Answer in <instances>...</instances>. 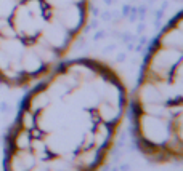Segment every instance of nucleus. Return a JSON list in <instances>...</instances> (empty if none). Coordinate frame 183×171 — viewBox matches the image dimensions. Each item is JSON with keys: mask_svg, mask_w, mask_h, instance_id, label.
Masks as SVG:
<instances>
[{"mask_svg": "<svg viewBox=\"0 0 183 171\" xmlns=\"http://www.w3.org/2000/svg\"><path fill=\"white\" fill-rule=\"evenodd\" d=\"M129 107L109 64L61 62L24 98L5 141L7 169L77 171L104 165Z\"/></svg>", "mask_w": 183, "mask_h": 171, "instance_id": "f257e3e1", "label": "nucleus"}, {"mask_svg": "<svg viewBox=\"0 0 183 171\" xmlns=\"http://www.w3.org/2000/svg\"><path fill=\"white\" fill-rule=\"evenodd\" d=\"M90 0H0V83L40 82L71 51Z\"/></svg>", "mask_w": 183, "mask_h": 171, "instance_id": "f03ea898", "label": "nucleus"}, {"mask_svg": "<svg viewBox=\"0 0 183 171\" xmlns=\"http://www.w3.org/2000/svg\"><path fill=\"white\" fill-rule=\"evenodd\" d=\"M181 13L164 27L143 64L132 96L133 136L153 163H180L181 139Z\"/></svg>", "mask_w": 183, "mask_h": 171, "instance_id": "7ed1b4c3", "label": "nucleus"}]
</instances>
